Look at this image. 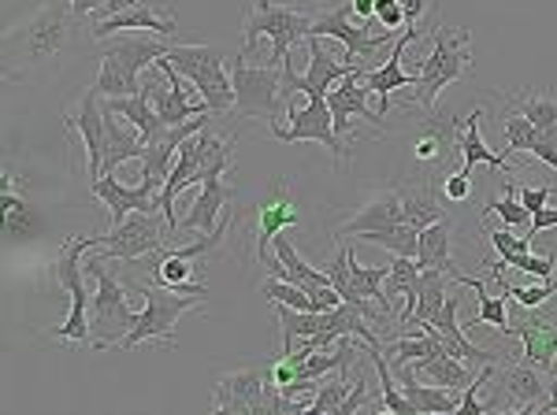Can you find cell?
I'll use <instances>...</instances> for the list:
<instances>
[{"label":"cell","instance_id":"6da1fadb","mask_svg":"<svg viewBox=\"0 0 557 415\" xmlns=\"http://www.w3.org/2000/svg\"><path fill=\"white\" fill-rule=\"evenodd\" d=\"M104 234H83V238H67L52 256V282L71 293V315L64 327L52 330V338L71 341V345H86L89 341V293H86V260L83 252L97 249Z\"/></svg>","mask_w":557,"mask_h":415},{"label":"cell","instance_id":"7a4b0ae2","mask_svg":"<svg viewBox=\"0 0 557 415\" xmlns=\"http://www.w3.org/2000/svg\"><path fill=\"white\" fill-rule=\"evenodd\" d=\"M75 23H78V15H75V8H71V0H49L30 23L20 26L15 34H8V41H4L8 63L30 67V63L60 56L64 45L71 41Z\"/></svg>","mask_w":557,"mask_h":415},{"label":"cell","instance_id":"3957f363","mask_svg":"<svg viewBox=\"0 0 557 415\" xmlns=\"http://www.w3.org/2000/svg\"><path fill=\"white\" fill-rule=\"evenodd\" d=\"M86 275L97 278V293L89 297V345H94L97 353L120 349L123 338H127L134 327V319H138L127 304V290L115 282L112 271H104V260L97 256V252L86 260Z\"/></svg>","mask_w":557,"mask_h":415},{"label":"cell","instance_id":"277c9868","mask_svg":"<svg viewBox=\"0 0 557 415\" xmlns=\"http://www.w3.org/2000/svg\"><path fill=\"white\" fill-rule=\"evenodd\" d=\"M131 293L146 297V309L138 312V319H134L131 334L123 338L120 349H131L141 345V341H160V345L175 349V327L178 319H183L186 312L201 309L205 297L201 293H175V290H164V286H131Z\"/></svg>","mask_w":557,"mask_h":415},{"label":"cell","instance_id":"5b68a950","mask_svg":"<svg viewBox=\"0 0 557 415\" xmlns=\"http://www.w3.org/2000/svg\"><path fill=\"white\" fill-rule=\"evenodd\" d=\"M469 30L461 34H446L443 26H431V52L424 60H417V97L412 101L424 104L435 112V101L438 93H443L446 86L457 83V78H465L472 71V52H469Z\"/></svg>","mask_w":557,"mask_h":415},{"label":"cell","instance_id":"8992f818","mask_svg":"<svg viewBox=\"0 0 557 415\" xmlns=\"http://www.w3.org/2000/svg\"><path fill=\"white\" fill-rule=\"evenodd\" d=\"M168 60L178 67V75H186V83H194L197 97L212 108V115L235 112V83L223 71V49L215 45H168Z\"/></svg>","mask_w":557,"mask_h":415},{"label":"cell","instance_id":"52a82bcc","mask_svg":"<svg viewBox=\"0 0 557 415\" xmlns=\"http://www.w3.org/2000/svg\"><path fill=\"white\" fill-rule=\"evenodd\" d=\"M312 30V15L298 12V8L272 4V0H253L246 15V30H242V56L253 52L257 38H272V67H283V60H290V49L298 41L309 38Z\"/></svg>","mask_w":557,"mask_h":415},{"label":"cell","instance_id":"ba28073f","mask_svg":"<svg viewBox=\"0 0 557 415\" xmlns=\"http://www.w3.org/2000/svg\"><path fill=\"white\" fill-rule=\"evenodd\" d=\"M164 212H134L120 227H112L104 234V241L97 249L101 260H123V264H134L141 256H152V252L168 249V241L175 238L168 219H160Z\"/></svg>","mask_w":557,"mask_h":415},{"label":"cell","instance_id":"9c48e42d","mask_svg":"<svg viewBox=\"0 0 557 415\" xmlns=\"http://www.w3.org/2000/svg\"><path fill=\"white\" fill-rule=\"evenodd\" d=\"M231 83H235V115L242 120H264L275 123L278 108L283 104V71L278 67H249L246 56L235 60V71H231Z\"/></svg>","mask_w":557,"mask_h":415},{"label":"cell","instance_id":"30bf717a","mask_svg":"<svg viewBox=\"0 0 557 415\" xmlns=\"http://www.w3.org/2000/svg\"><path fill=\"white\" fill-rule=\"evenodd\" d=\"M286 112H290V126H286V130L278 123H272V134L283 141V146L320 141V146L331 149V156H335L338 164H346L349 149H343V138H338V130H335V115H331L327 97H309V104H305V108L286 104Z\"/></svg>","mask_w":557,"mask_h":415},{"label":"cell","instance_id":"8fae6325","mask_svg":"<svg viewBox=\"0 0 557 415\" xmlns=\"http://www.w3.org/2000/svg\"><path fill=\"white\" fill-rule=\"evenodd\" d=\"M394 34L398 30H380V34H372V20H368L364 26H354L349 23V12L346 8H331V12H320V15H312V30H309V38H335V41H343L346 45V63H354V67H361L357 60H372L375 52L383 49L386 41H394Z\"/></svg>","mask_w":557,"mask_h":415},{"label":"cell","instance_id":"7c38bea8","mask_svg":"<svg viewBox=\"0 0 557 415\" xmlns=\"http://www.w3.org/2000/svg\"><path fill=\"white\" fill-rule=\"evenodd\" d=\"M469 126V115H438L431 112V120H424L417 126V141H412V160L424 167H435V171H446L454 160V152H461V134Z\"/></svg>","mask_w":557,"mask_h":415},{"label":"cell","instance_id":"4fadbf2b","mask_svg":"<svg viewBox=\"0 0 557 415\" xmlns=\"http://www.w3.org/2000/svg\"><path fill=\"white\" fill-rule=\"evenodd\" d=\"M268 397V372L260 367H242L212 386V412L215 415H260Z\"/></svg>","mask_w":557,"mask_h":415},{"label":"cell","instance_id":"5bb4252c","mask_svg":"<svg viewBox=\"0 0 557 415\" xmlns=\"http://www.w3.org/2000/svg\"><path fill=\"white\" fill-rule=\"evenodd\" d=\"M253 212H257V223H253L257 264H264V260L272 256L268 246L275 241V234H283L286 227H298V223H301V212H298V204H294V197H290V183H286V178H278V183L257 201Z\"/></svg>","mask_w":557,"mask_h":415},{"label":"cell","instance_id":"9a60e30c","mask_svg":"<svg viewBox=\"0 0 557 415\" xmlns=\"http://www.w3.org/2000/svg\"><path fill=\"white\" fill-rule=\"evenodd\" d=\"M94 189V197H101L104 208H108V219H112V227H120L127 215L134 212H160V183H152V178H141L138 186H123L120 178L112 175H101L89 183Z\"/></svg>","mask_w":557,"mask_h":415},{"label":"cell","instance_id":"2e32d148","mask_svg":"<svg viewBox=\"0 0 557 415\" xmlns=\"http://www.w3.org/2000/svg\"><path fill=\"white\" fill-rule=\"evenodd\" d=\"M424 34V26H417V23H406V34H401L398 41H394V49H391V56L383 60V67H372V71H361V83L372 89V93H380V115L386 120L391 115V93L394 89H417L420 78L417 75H406L401 71V56H406V45H412Z\"/></svg>","mask_w":557,"mask_h":415},{"label":"cell","instance_id":"e0dca14e","mask_svg":"<svg viewBox=\"0 0 557 415\" xmlns=\"http://www.w3.org/2000/svg\"><path fill=\"white\" fill-rule=\"evenodd\" d=\"M97 97H101V93H97V89L89 86V89H86V97H83V104H78V112H67V115H64L67 130H78V134H83V141H86L89 183L104 175V149H108V134H104V108L97 104Z\"/></svg>","mask_w":557,"mask_h":415},{"label":"cell","instance_id":"ac0fdd59","mask_svg":"<svg viewBox=\"0 0 557 415\" xmlns=\"http://www.w3.org/2000/svg\"><path fill=\"white\" fill-rule=\"evenodd\" d=\"M398 223H406V204H401V193H398V189H383V193L368 197V201L357 208V215L335 230V238H357V234L398 227Z\"/></svg>","mask_w":557,"mask_h":415},{"label":"cell","instance_id":"d6986e66","mask_svg":"<svg viewBox=\"0 0 557 415\" xmlns=\"http://www.w3.org/2000/svg\"><path fill=\"white\" fill-rule=\"evenodd\" d=\"M361 71L364 67H357L354 75H346L343 83H335V89L327 93V104H331V115H335L338 138H349V115H361V120L383 126V115L368 108V93H372V89L361 83Z\"/></svg>","mask_w":557,"mask_h":415},{"label":"cell","instance_id":"ffe728a7","mask_svg":"<svg viewBox=\"0 0 557 415\" xmlns=\"http://www.w3.org/2000/svg\"><path fill=\"white\" fill-rule=\"evenodd\" d=\"M227 204H231V186L220 183V178H209V183L201 186V193L194 197L190 212H186V219L178 223V230H201V234H212L223 227V219H227Z\"/></svg>","mask_w":557,"mask_h":415},{"label":"cell","instance_id":"44dd1931","mask_svg":"<svg viewBox=\"0 0 557 415\" xmlns=\"http://www.w3.org/2000/svg\"><path fill=\"white\" fill-rule=\"evenodd\" d=\"M498 386H502V393H506L509 408H520V412H535L539 404L546 401V390H550V386L539 378L535 364H502Z\"/></svg>","mask_w":557,"mask_h":415},{"label":"cell","instance_id":"7402d4cb","mask_svg":"<svg viewBox=\"0 0 557 415\" xmlns=\"http://www.w3.org/2000/svg\"><path fill=\"white\" fill-rule=\"evenodd\" d=\"M394 375H398L401 390H406L409 404L417 408V415H446V412L461 408V393L465 390H450V386H435V382H428V386L417 382V375H412L409 364H398V367H394Z\"/></svg>","mask_w":557,"mask_h":415},{"label":"cell","instance_id":"603a6c76","mask_svg":"<svg viewBox=\"0 0 557 415\" xmlns=\"http://www.w3.org/2000/svg\"><path fill=\"white\" fill-rule=\"evenodd\" d=\"M152 4H157V0H146V4L131 8V12L108 15V20H94L89 23V34H94L97 41L112 38V34H120V30H146V34H157V38L175 34V20H160V15L152 12Z\"/></svg>","mask_w":557,"mask_h":415},{"label":"cell","instance_id":"cb8c5ba5","mask_svg":"<svg viewBox=\"0 0 557 415\" xmlns=\"http://www.w3.org/2000/svg\"><path fill=\"white\" fill-rule=\"evenodd\" d=\"M520 338V345H524V356L528 364H535L539 372H554L557 367V327L550 319H520V327L513 330Z\"/></svg>","mask_w":557,"mask_h":415},{"label":"cell","instance_id":"d4e9b609","mask_svg":"<svg viewBox=\"0 0 557 415\" xmlns=\"http://www.w3.org/2000/svg\"><path fill=\"white\" fill-rule=\"evenodd\" d=\"M420 267L412 256H394L391 264H386V297H391V304L406 301L398 312V327H406L412 319V309H417V286H420Z\"/></svg>","mask_w":557,"mask_h":415},{"label":"cell","instance_id":"484cf974","mask_svg":"<svg viewBox=\"0 0 557 415\" xmlns=\"http://www.w3.org/2000/svg\"><path fill=\"white\" fill-rule=\"evenodd\" d=\"M108 112H115V115H123V120H131V126H138L141 130V138H146V146L149 141H157L160 134L168 130L164 120L157 115V108H152V97H149V89L141 86L134 97H108Z\"/></svg>","mask_w":557,"mask_h":415},{"label":"cell","instance_id":"4316f807","mask_svg":"<svg viewBox=\"0 0 557 415\" xmlns=\"http://www.w3.org/2000/svg\"><path fill=\"white\" fill-rule=\"evenodd\" d=\"M45 219L38 208H30L23 197H15L12 189L4 186V241L8 246H26V241L41 238Z\"/></svg>","mask_w":557,"mask_h":415},{"label":"cell","instance_id":"83f0119b","mask_svg":"<svg viewBox=\"0 0 557 415\" xmlns=\"http://www.w3.org/2000/svg\"><path fill=\"white\" fill-rule=\"evenodd\" d=\"M412 375L417 378H428L435 386H450V390H465L472 382V367L469 360H457L450 353H431V356H420L412 360Z\"/></svg>","mask_w":557,"mask_h":415},{"label":"cell","instance_id":"f1b7e54d","mask_svg":"<svg viewBox=\"0 0 557 415\" xmlns=\"http://www.w3.org/2000/svg\"><path fill=\"white\" fill-rule=\"evenodd\" d=\"M480 120H483V108H472V112H469V126H465V134H461V171H469V175H472L475 164H487L491 171H506V175H513L506 152H491L487 146H483Z\"/></svg>","mask_w":557,"mask_h":415},{"label":"cell","instance_id":"f546056e","mask_svg":"<svg viewBox=\"0 0 557 415\" xmlns=\"http://www.w3.org/2000/svg\"><path fill=\"white\" fill-rule=\"evenodd\" d=\"M401 193V204H406V223L417 230L431 227V223L446 219V204L443 197L435 193V186L431 183H412L406 189H398Z\"/></svg>","mask_w":557,"mask_h":415},{"label":"cell","instance_id":"4dcf8cb0","mask_svg":"<svg viewBox=\"0 0 557 415\" xmlns=\"http://www.w3.org/2000/svg\"><path fill=\"white\" fill-rule=\"evenodd\" d=\"M101 52H108V56H120L123 63H131V67L141 75L149 63H157L160 56H164L168 45L157 41V34H152V38H138V34H134V38H104Z\"/></svg>","mask_w":557,"mask_h":415},{"label":"cell","instance_id":"1f68e13d","mask_svg":"<svg viewBox=\"0 0 557 415\" xmlns=\"http://www.w3.org/2000/svg\"><path fill=\"white\" fill-rule=\"evenodd\" d=\"M420 267H438L454 278V256H450V219H438L431 227L420 230V252H417Z\"/></svg>","mask_w":557,"mask_h":415},{"label":"cell","instance_id":"d6a6232c","mask_svg":"<svg viewBox=\"0 0 557 415\" xmlns=\"http://www.w3.org/2000/svg\"><path fill=\"white\" fill-rule=\"evenodd\" d=\"M446 282H450V275L446 271H438V267H424L420 271V286H417V309H412V319L409 323H428V319H435V312L446 304ZM406 323V327H409ZM401 327V330H406Z\"/></svg>","mask_w":557,"mask_h":415},{"label":"cell","instance_id":"836d02e7","mask_svg":"<svg viewBox=\"0 0 557 415\" xmlns=\"http://www.w3.org/2000/svg\"><path fill=\"white\" fill-rule=\"evenodd\" d=\"M513 112L528 115L535 123L539 138L550 141L557 149V97L554 93H524V97H513Z\"/></svg>","mask_w":557,"mask_h":415},{"label":"cell","instance_id":"e575fe53","mask_svg":"<svg viewBox=\"0 0 557 415\" xmlns=\"http://www.w3.org/2000/svg\"><path fill=\"white\" fill-rule=\"evenodd\" d=\"M94 89L101 97H134L138 93V71L131 67V63H123L120 56H108L101 52V75H97Z\"/></svg>","mask_w":557,"mask_h":415},{"label":"cell","instance_id":"d590c367","mask_svg":"<svg viewBox=\"0 0 557 415\" xmlns=\"http://www.w3.org/2000/svg\"><path fill=\"white\" fill-rule=\"evenodd\" d=\"M454 282L469 286V290H475V301H480V315L469 323V327H491L502 330V334H513V327H509V315H506V297H491L487 286L480 282V278H465L461 271H454Z\"/></svg>","mask_w":557,"mask_h":415},{"label":"cell","instance_id":"8d00e7d4","mask_svg":"<svg viewBox=\"0 0 557 415\" xmlns=\"http://www.w3.org/2000/svg\"><path fill=\"white\" fill-rule=\"evenodd\" d=\"M197 141H201V183L227 175L231 160H235V146H238V141L235 138H220V134H212L209 126L197 134Z\"/></svg>","mask_w":557,"mask_h":415},{"label":"cell","instance_id":"74e56055","mask_svg":"<svg viewBox=\"0 0 557 415\" xmlns=\"http://www.w3.org/2000/svg\"><path fill=\"white\" fill-rule=\"evenodd\" d=\"M278 312V327H283V353H294V338H312L327 327L323 312H301L290 309V304H275Z\"/></svg>","mask_w":557,"mask_h":415},{"label":"cell","instance_id":"f35d334b","mask_svg":"<svg viewBox=\"0 0 557 415\" xmlns=\"http://www.w3.org/2000/svg\"><path fill=\"white\" fill-rule=\"evenodd\" d=\"M368 246H380L394 256H412L417 260L420 252V230L409 227V223H398V227H383V230H368V234H357Z\"/></svg>","mask_w":557,"mask_h":415},{"label":"cell","instance_id":"ab89813d","mask_svg":"<svg viewBox=\"0 0 557 415\" xmlns=\"http://www.w3.org/2000/svg\"><path fill=\"white\" fill-rule=\"evenodd\" d=\"M372 367L375 375H380V390H383V412H394V415H417V408L409 404L406 390H398V375H394L391 360H386L383 353H372Z\"/></svg>","mask_w":557,"mask_h":415},{"label":"cell","instance_id":"60d3db41","mask_svg":"<svg viewBox=\"0 0 557 415\" xmlns=\"http://www.w3.org/2000/svg\"><path fill=\"white\" fill-rule=\"evenodd\" d=\"M349 372H331L327 378L320 382L317 397H312V415H338V408H343L346 393H349Z\"/></svg>","mask_w":557,"mask_h":415},{"label":"cell","instance_id":"b9f144b4","mask_svg":"<svg viewBox=\"0 0 557 415\" xmlns=\"http://www.w3.org/2000/svg\"><path fill=\"white\" fill-rule=\"evenodd\" d=\"M498 215L506 227H520L528 234V227H532V212H528L524 204H520V197H517V186L513 183H506V193L498 197V201H487L483 204V215Z\"/></svg>","mask_w":557,"mask_h":415},{"label":"cell","instance_id":"7bdbcfd3","mask_svg":"<svg viewBox=\"0 0 557 415\" xmlns=\"http://www.w3.org/2000/svg\"><path fill=\"white\" fill-rule=\"evenodd\" d=\"M535 141H539V130H535V123L528 120V115H520V112H509L506 115V156H517V152H532L535 149Z\"/></svg>","mask_w":557,"mask_h":415},{"label":"cell","instance_id":"ee69618b","mask_svg":"<svg viewBox=\"0 0 557 415\" xmlns=\"http://www.w3.org/2000/svg\"><path fill=\"white\" fill-rule=\"evenodd\" d=\"M260 293H264L268 301H275V304H290V309H301V312H317L312 293L301 290V286H294V282H283V278H268Z\"/></svg>","mask_w":557,"mask_h":415},{"label":"cell","instance_id":"f6af8a7d","mask_svg":"<svg viewBox=\"0 0 557 415\" xmlns=\"http://www.w3.org/2000/svg\"><path fill=\"white\" fill-rule=\"evenodd\" d=\"M487 238H491V246L498 249V260L506 267H513L520 256H528V252H532V238H517L513 230H491Z\"/></svg>","mask_w":557,"mask_h":415},{"label":"cell","instance_id":"bcb514c9","mask_svg":"<svg viewBox=\"0 0 557 415\" xmlns=\"http://www.w3.org/2000/svg\"><path fill=\"white\" fill-rule=\"evenodd\" d=\"M443 193H446V201H450V204L469 201V197H472V175H469V171H454V175H446L443 178Z\"/></svg>","mask_w":557,"mask_h":415},{"label":"cell","instance_id":"7dc6e473","mask_svg":"<svg viewBox=\"0 0 557 415\" xmlns=\"http://www.w3.org/2000/svg\"><path fill=\"white\" fill-rule=\"evenodd\" d=\"M375 23H380L383 30H398V26L406 23L401 0H375Z\"/></svg>","mask_w":557,"mask_h":415},{"label":"cell","instance_id":"c3c4849f","mask_svg":"<svg viewBox=\"0 0 557 415\" xmlns=\"http://www.w3.org/2000/svg\"><path fill=\"white\" fill-rule=\"evenodd\" d=\"M517 197H520V204H524L528 212H539V208H546L557 197V186H520Z\"/></svg>","mask_w":557,"mask_h":415},{"label":"cell","instance_id":"681fc988","mask_svg":"<svg viewBox=\"0 0 557 415\" xmlns=\"http://www.w3.org/2000/svg\"><path fill=\"white\" fill-rule=\"evenodd\" d=\"M513 271H524V275H535V278H554L557 264H554V256H535V252H528V256L517 260Z\"/></svg>","mask_w":557,"mask_h":415},{"label":"cell","instance_id":"f907efd6","mask_svg":"<svg viewBox=\"0 0 557 415\" xmlns=\"http://www.w3.org/2000/svg\"><path fill=\"white\" fill-rule=\"evenodd\" d=\"M368 408V382L364 378H357L354 386H349V393H346V401H343V408H338V415H354V412H361Z\"/></svg>","mask_w":557,"mask_h":415},{"label":"cell","instance_id":"816d5d0a","mask_svg":"<svg viewBox=\"0 0 557 415\" xmlns=\"http://www.w3.org/2000/svg\"><path fill=\"white\" fill-rule=\"evenodd\" d=\"M557 227V208H539L532 212V227H528V238H535V234Z\"/></svg>","mask_w":557,"mask_h":415},{"label":"cell","instance_id":"f5cc1de1","mask_svg":"<svg viewBox=\"0 0 557 415\" xmlns=\"http://www.w3.org/2000/svg\"><path fill=\"white\" fill-rule=\"evenodd\" d=\"M146 4V0H108L101 12H94V20H108V15H120V12H131V8Z\"/></svg>","mask_w":557,"mask_h":415},{"label":"cell","instance_id":"db71d44e","mask_svg":"<svg viewBox=\"0 0 557 415\" xmlns=\"http://www.w3.org/2000/svg\"><path fill=\"white\" fill-rule=\"evenodd\" d=\"M104 4H108V0H71V8H75L78 20H86V15H94V12H101Z\"/></svg>","mask_w":557,"mask_h":415},{"label":"cell","instance_id":"11a10c76","mask_svg":"<svg viewBox=\"0 0 557 415\" xmlns=\"http://www.w3.org/2000/svg\"><path fill=\"white\" fill-rule=\"evenodd\" d=\"M401 8H406V23H417L428 12V0H401Z\"/></svg>","mask_w":557,"mask_h":415},{"label":"cell","instance_id":"9f6ffc18","mask_svg":"<svg viewBox=\"0 0 557 415\" xmlns=\"http://www.w3.org/2000/svg\"><path fill=\"white\" fill-rule=\"evenodd\" d=\"M349 12H354L357 20H375V0H354Z\"/></svg>","mask_w":557,"mask_h":415},{"label":"cell","instance_id":"6f0895ef","mask_svg":"<svg viewBox=\"0 0 557 415\" xmlns=\"http://www.w3.org/2000/svg\"><path fill=\"white\" fill-rule=\"evenodd\" d=\"M535 412H546V415H550V412H557V372H550V397H546V401L539 404Z\"/></svg>","mask_w":557,"mask_h":415},{"label":"cell","instance_id":"680465c9","mask_svg":"<svg viewBox=\"0 0 557 415\" xmlns=\"http://www.w3.org/2000/svg\"><path fill=\"white\" fill-rule=\"evenodd\" d=\"M554 372H557V367H554Z\"/></svg>","mask_w":557,"mask_h":415}]
</instances>
